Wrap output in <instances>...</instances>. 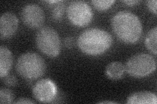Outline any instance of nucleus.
<instances>
[{
    "mask_svg": "<svg viewBox=\"0 0 157 104\" xmlns=\"http://www.w3.org/2000/svg\"><path fill=\"white\" fill-rule=\"evenodd\" d=\"M111 26L116 36L126 44L137 42L143 31L138 16L129 11L117 13L112 18Z\"/></svg>",
    "mask_w": 157,
    "mask_h": 104,
    "instance_id": "nucleus-1",
    "label": "nucleus"
},
{
    "mask_svg": "<svg viewBox=\"0 0 157 104\" xmlns=\"http://www.w3.org/2000/svg\"><path fill=\"white\" fill-rule=\"evenodd\" d=\"M77 43L82 52L90 56H98L104 53L110 48L113 38L104 29L89 28L79 34Z\"/></svg>",
    "mask_w": 157,
    "mask_h": 104,
    "instance_id": "nucleus-2",
    "label": "nucleus"
},
{
    "mask_svg": "<svg viewBox=\"0 0 157 104\" xmlns=\"http://www.w3.org/2000/svg\"><path fill=\"white\" fill-rule=\"evenodd\" d=\"M16 70L19 75L26 80H35L44 75L46 64L43 58L39 54L28 52L18 57Z\"/></svg>",
    "mask_w": 157,
    "mask_h": 104,
    "instance_id": "nucleus-3",
    "label": "nucleus"
},
{
    "mask_svg": "<svg viewBox=\"0 0 157 104\" xmlns=\"http://www.w3.org/2000/svg\"><path fill=\"white\" fill-rule=\"evenodd\" d=\"M36 44L37 48L50 57L58 56L61 51V41L57 31L53 28L45 26L37 32Z\"/></svg>",
    "mask_w": 157,
    "mask_h": 104,
    "instance_id": "nucleus-4",
    "label": "nucleus"
},
{
    "mask_svg": "<svg viewBox=\"0 0 157 104\" xmlns=\"http://www.w3.org/2000/svg\"><path fill=\"white\" fill-rule=\"evenodd\" d=\"M156 68L155 59L149 54L137 53L128 60L125 70L130 76L140 78L149 76Z\"/></svg>",
    "mask_w": 157,
    "mask_h": 104,
    "instance_id": "nucleus-5",
    "label": "nucleus"
},
{
    "mask_svg": "<svg viewBox=\"0 0 157 104\" xmlns=\"http://www.w3.org/2000/svg\"><path fill=\"white\" fill-rule=\"evenodd\" d=\"M70 21L77 26H85L92 21L93 13L90 6L84 1H73L67 7Z\"/></svg>",
    "mask_w": 157,
    "mask_h": 104,
    "instance_id": "nucleus-6",
    "label": "nucleus"
},
{
    "mask_svg": "<svg viewBox=\"0 0 157 104\" xmlns=\"http://www.w3.org/2000/svg\"><path fill=\"white\" fill-rule=\"evenodd\" d=\"M21 18L27 27L37 29L43 26L45 22V16L43 10L38 5L28 3L22 10Z\"/></svg>",
    "mask_w": 157,
    "mask_h": 104,
    "instance_id": "nucleus-7",
    "label": "nucleus"
},
{
    "mask_svg": "<svg viewBox=\"0 0 157 104\" xmlns=\"http://www.w3.org/2000/svg\"><path fill=\"white\" fill-rule=\"evenodd\" d=\"M33 95L36 99L43 103L51 102L55 98L56 87L51 80L48 79H42L39 80L32 89Z\"/></svg>",
    "mask_w": 157,
    "mask_h": 104,
    "instance_id": "nucleus-8",
    "label": "nucleus"
},
{
    "mask_svg": "<svg viewBox=\"0 0 157 104\" xmlns=\"http://www.w3.org/2000/svg\"><path fill=\"white\" fill-rule=\"evenodd\" d=\"M18 19L13 13L6 12L0 18V37L2 39L11 38L17 31Z\"/></svg>",
    "mask_w": 157,
    "mask_h": 104,
    "instance_id": "nucleus-9",
    "label": "nucleus"
},
{
    "mask_svg": "<svg viewBox=\"0 0 157 104\" xmlns=\"http://www.w3.org/2000/svg\"><path fill=\"white\" fill-rule=\"evenodd\" d=\"M126 103L129 104H156L157 97L155 94L152 92H137L128 96Z\"/></svg>",
    "mask_w": 157,
    "mask_h": 104,
    "instance_id": "nucleus-10",
    "label": "nucleus"
},
{
    "mask_svg": "<svg viewBox=\"0 0 157 104\" xmlns=\"http://www.w3.org/2000/svg\"><path fill=\"white\" fill-rule=\"evenodd\" d=\"M13 64V56L11 52L4 46L0 47V77L9 74Z\"/></svg>",
    "mask_w": 157,
    "mask_h": 104,
    "instance_id": "nucleus-11",
    "label": "nucleus"
},
{
    "mask_svg": "<svg viewBox=\"0 0 157 104\" xmlns=\"http://www.w3.org/2000/svg\"><path fill=\"white\" fill-rule=\"evenodd\" d=\"M124 64L119 61L110 63L105 68L106 75L111 80H119L122 78L125 72Z\"/></svg>",
    "mask_w": 157,
    "mask_h": 104,
    "instance_id": "nucleus-12",
    "label": "nucleus"
},
{
    "mask_svg": "<svg viewBox=\"0 0 157 104\" xmlns=\"http://www.w3.org/2000/svg\"><path fill=\"white\" fill-rule=\"evenodd\" d=\"M156 36H157V27L155 26L150 30L146 34L145 38V44L149 50L156 55L157 46H156Z\"/></svg>",
    "mask_w": 157,
    "mask_h": 104,
    "instance_id": "nucleus-13",
    "label": "nucleus"
},
{
    "mask_svg": "<svg viewBox=\"0 0 157 104\" xmlns=\"http://www.w3.org/2000/svg\"><path fill=\"white\" fill-rule=\"evenodd\" d=\"M113 0H93L91 2L93 6L99 11H105L114 3Z\"/></svg>",
    "mask_w": 157,
    "mask_h": 104,
    "instance_id": "nucleus-14",
    "label": "nucleus"
},
{
    "mask_svg": "<svg viewBox=\"0 0 157 104\" xmlns=\"http://www.w3.org/2000/svg\"><path fill=\"white\" fill-rule=\"evenodd\" d=\"M14 100V94L11 90L6 88L0 89V103H11Z\"/></svg>",
    "mask_w": 157,
    "mask_h": 104,
    "instance_id": "nucleus-15",
    "label": "nucleus"
},
{
    "mask_svg": "<svg viewBox=\"0 0 157 104\" xmlns=\"http://www.w3.org/2000/svg\"><path fill=\"white\" fill-rule=\"evenodd\" d=\"M63 10H64V5H58L54 7L52 11V17L56 20L61 18L63 13Z\"/></svg>",
    "mask_w": 157,
    "mask_h": 104,
    "instance_id": "nucleus-16",
    "label": "nucleus"
},
{
    "mask_svg": "<svg viewBox=\"0 0 157 104\" xmlns=\"http://www.w3.org/2000/svg\"><path fill=\"white\" fill-rule=\"evenodd\" d=\"M2 80L6 85L10 87L15 86L18 83L17 77L13 75H9V74H7V76L2 77Z\"/></svg>",
    "mask_w": 157,
    "mask_h": 104,
    "instance_id": "nucleus-17",
    "label": "nucleus"
},
{
    "mask_svg": "<svg viewBox=\"0 0 157 104\" xmlns=\"http://www.w3.org/2000/svg\"><path fill=\"white\" fill-rule=\"evenodd\" d=\"M147 6L149 8V9L151 12H153L154 14H156V5H157V2L156 0H149L146 2Z\"/></svg>",
    "mask_w": 157,
    "mask_h": 104,
    "instance_id": "nucleus-18",
    "label": "nucleus"
},
{
    "mask_svg": "<svg viewBox=\"0 0 157 104\" xmlns=\"http://www.w3.org/2000/svg\"><path fill=\"white\" fill-rule=\"evenodd\" d=\"M63 43L67 48H71L73 46V38L71 37H67L65 38Z\"/></svg>",
    "mask_w": 157,
    "mask_h": 104,
    "instance_id": "nucleus-19",
    "label": "nucleus"
},
{
    "mask_svg": "<svg viewBox=\"0 0 157 104\" xmlns=\"http://www.w3.org/2000/svg\"><path fill=\"white\" fill-rule=\"evenodd\" d=\"M14 103H35V102L31 100L30 99L26 98H21L18 99L16 102H14Z\"/></svg>",
    "mask_w": 157,
    "mask_h": 104,
    "instance_id": "nucleus-20",
    "label": "nucleus"
},
{
    "mask_svg": "<svg viewBox=\"0 0 157 104\" xmlns=\"http://www.w3.org/2000/svg\"><path fill=\"white\" fill-rule=\"evenodd\" d=\"M122 2L129 6H133L140 3V1L138 0H126V1H122Z\"/></svg>",
    "mask_w": 157,
    "mask_h": 104,
    "instance_id": "nucleus-21",
    "label": "nucleus"
},
{
    "mask_svg": "<svg viewBox=\"0 0 157 104\" xmlns=\"http://www.w3.org/2000/svg\"><path fill=\"white\" fill-rule=\"evenodd\" d=\"M98 103H117V102H111V101H101L98 102Z\"/></svg>",
    "mask_w": 157,
    "mask_h": 104,
    "instance_id": "nucleus-22",
    "label": "nucleus"
}]
</instances>
